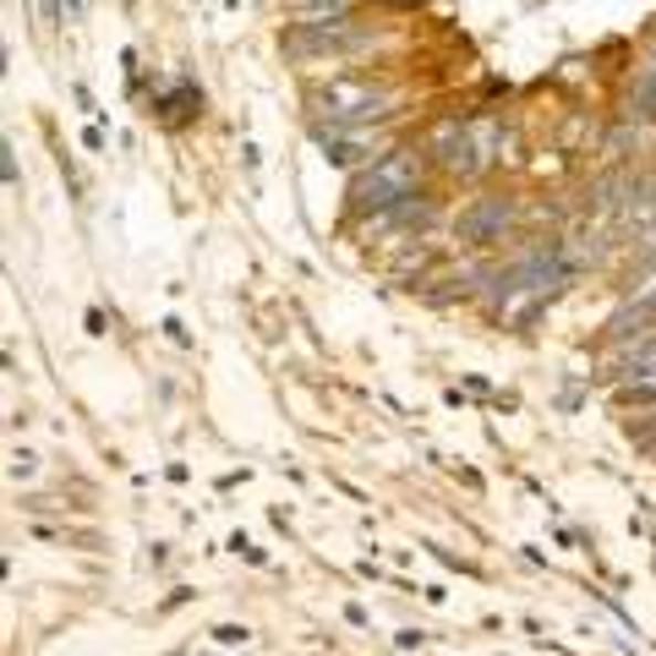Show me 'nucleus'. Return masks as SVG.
Instances as JSON below:
<instances>
[{"label":"nucleus","instance_id":"obj_3","mask_svg":"<svg viewBox=\"0 0 656 656\" xmlns=\"http://www.w3.org/2000/svg\"><path fill=\"white\" fill-rule=\"evenodd\" d=\"M503 219H509V208H476V214L466 219V230L470 236H481V230H492V225H503Z\"/></svg>","mask_w":656,"mask_h":656},{"label":"nucleus","instance_id":"obj_4","mask_svg":"<svg viewBox=\"0 0 656 656\" xmlns=\"http://www.w3.org/2000/svg\"><path fill=\"white\" fill-rule=\"evenodd\" d=\"M241 641H247L241 624H225V629H219V646H241Z\"/></svg>","mask_w":656,"mask_h":656},{"label":"nucleus","instance_id":"obj_2","mask_svg":"<svg viewBox=\"0 0 656 656\" xmlns=\"http://www.w3.org/2000/svg\"><path fill=\"white\" fill-rule=\"evenodd\" d=\"M317 104L329 110V121H340V126H362V121H373V115L388 110V94L373 88V83H329Z\"/></svg>","mask_w":656,"mask_h":656},{"label":"nucleus","instance_id":"obj_1","mask_svg":"<svg viewBox=\"0 0 656 656\" xmlns=\"http://www.w3.org/2000/svg\"><path fill=\"white\" fill-rule=\"evenodd\" d=\"M410 191H416V159L410 154H383L356 181V202L362 208H388V202H405Z\"/></svg>","mask_w":656,"mask_h":656}]
</instances>
